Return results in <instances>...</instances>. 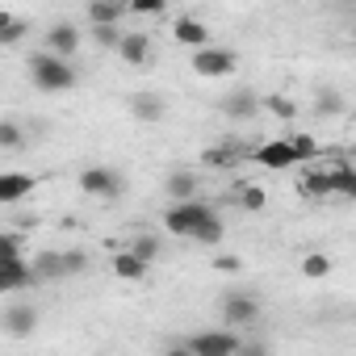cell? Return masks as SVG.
<instances>
[{"label": "cell", "mask_w": 356, "mask_h": 356, "mask_svg": "<svg viewBox=\"0 0 356 356\" xmlns=\"http://www.w3.org/2000/svg\"><path fill=\"white\" fill-rule=\"evenodd\" d=\"M222 235H227V227H222V218H218V214H210V218L193 231V239H197V243H206V248H218V243H222Z\"/></svg>", "instance_id": "cell-23"}, {"label": "cell", "mask_w": 356, "mask_h": 356, "mask_svg": "<svg viewBox=\"0 0 356 356\" xmlns=\"http://www.w3.org/2000/svg\"><path fill=\"white\" fill-rule=\"evenodd\" d=\"M9 260H22V243L17 235H0V264H9Z\"/></svg>", "instance_id": "cell-32"}, {"label": "cell", "mask_w": 356, "mask_h": 356, "mask_svg": "<svg viewBox=\"0 0 356 356\" xmlns=\"http://www.w3.org/2000/svg\"><path fill=\"white\" fill-rule=\"evenodd\" d=\"M289 147H293L298 163H310V159H318V143H314L310 134H293V138H289Z\"/></svg>", "instance_id": "cell-27"}, {"label": "cell", "mask_w": 356, "mask_h": 356, "mask_svg": "<svg viewBox=\"0 0 356 356\" xmlns=\"http://www.w3.org/2000/svg\"><path fill=\"white\" fill-rule=\"evenodd\" d=\"M298 268H302V277H306V281H323V277H331V268H335V264H331V256H327V252H306Z\"/></svg>", "instance_id": "cell-20"}, {"label": "cell", "mask_w": 356, "mask_h": 356, "mask_svg": "<svg viewBox=\"0 0 356 356\" xmlns=\"http://www.w3.org/2000/svg\"><path fill=\"white\" fill-rule=\"evenodd\" d=\"M235 67H239V55H235V51H227V47H206V51H197V55H193V72H197L202 80L231 76Z\"/></svg>", "instance_id": "cell-5"}, {"label": "cell", "mask_w": 356, "mask_h": 356, "mask_svg": "<svg viewBox=\"0 0 356 356\" xmlns=\"http://www.w3.org/2000/svg\"><path fill=\"white\" fill-rule=\"evenodd\" d=\"M298 193H302V197H310V202H323V197H331V176H327V168H318V172H306V176H302V185H298Z\"/></svg>", "instance_id": "cell-17"}, {"label": "cell", "mask_w": 356, "mask_h": 356, "mask_svg": "<svg viewBox=\"0 0 356 356\" xmlns=\"http://www.w3.org/2000/svg\"><path fill=\"white\" fill-rule=\"evenodd\" d=\"M84 268H88V252H80V248L63 252V273H67V277H76V273H84Z\"/></svg>", "instance_id": "cell-31"}, {"label": "cell", "mask_w": 356, "mask_h": 356, "mask_svg": "<svg viewBox=\"0 0 356 356\" xmlns=\"http://www.w3.org/2000/svg\"><path fill=\"white\" fill-rule=\"evenodd\" d=\"M113 277H122V281H143V277H147V264L126 248V252L113 256Z\"/></svg>", "instance_id": "cell-19"}, {"label": "cell", "mask_w": 356, "mask_h": 356, "mask_svg": "<svg viewBox=\"0 0 356 356\" xmlns=\"http://www.w3.org/2000/svg\"><path fill=\"white\" fill-rule=\"evenodd\" d=\"M30 264H34V277H38V281H59V277H67V273H63V252H38Z\"/></svg>", "instance_id": "cell-18"}, {"label": "cell", "mask_w": 356, "mask_h": 356, "mask_svg": "<svg viewBox=\"0 0 356 356\" xmlns=\"http://www.w3.org/2000/svg\"><path fill=\"white\" fill-rule=\"evenodd\" d=\"M314 109H318L323 118H331V113H343V97H339L335 88H318V97H314Z\"/></svg>", "instance_id": "cell-25"}, {"label": "cell", "mask_w": 356, "mask_h": 356, "mask_svg": "<svg viewBox=\"0 0 356 356\" xmlns=\"http://www.w3.org/2000/svg\"><path fill=\"white\" fill-rule=\"evenodd\" d=\"M172 38L197 55V51L210 47V26H206L202 17H176V22H172Z\"/></svg>", "instance_id": "cell-9"}, {"label": "cell", "mask_w": 356, "mask_h": 356, "mask_svg": "<svg viewBox=\"0 0 356 356\" xmlns=\"http://www.w3.org/2000/svg\"><path fill=\"white\" fill-rule=\"evenodd\" d=\"M0 147H5V151H17V147H22V126L9 122V118L0 122Z\"/></svg>", "instance_id": "cell-29"}, {"label": "cell", "mask_w": 356, "mask_h": 356, "mask_svg": "<svg viewBox=\"0 0 356 356\" xmlns=\"http://www.w3.org/2000/svg\"><path fill=\"white\" fill-rule=\"evenodd\" d=\"M214 268H218V273H239V268H243V260H239V256H218V260H214Z\"/></svg>", "instance_id": "cell-34"}, {"label": "cell", "mask_w": 356, "mask_h": 356, "mask_svg": "<svg viewBox=\"0 0 356 356\" xmlns=\"http://www.w3.org/2000/svg\"><path fill=\"white\" fill-rule=\"evenodd\" d=\"M122 5H109V0H97V5H88V22H92V30H101V26H118L122 22Z\"/></svg>", "instance_id": "cell-21"}, {"label": "cell", "mask_w": 356, "mask_h": 356, "mask_svg": "<svg viewBox=\"0 0 356 356\" xmlns=\"http://www.w3.org/2000/svg\"><path fill=\"white\" fill-rule=\"evenodd\" d=\"M260 109H264V101H260L252 88H235V92L222 101V113H227V118H235V122H248V118H256Z\"/></svg>", "instance_id": "cell-13"}, {"label": "cell", "mask_w": 356, "mask_h": 356, "mask_svg": "<svg viewBox=\"0 0 356 356\" xmlns=\"http://www.w3.org/2000/svg\"><path fill=\"white\" fill-rule=\"evenodd\" d=\"M130 13H138V17H159L163 5H159V0H138V5H130Z\"/></svg>", "instance_id": "cell-33"}, {"label": "cell", "mask_w": 356, "mask_h": 356, "mask_svg": "<svg viewBox=\"0 0 356 356\" xmlns=\"http://www.w3.org/2000/svg\"><path fill=\"white\" fill-rule=\"evenodd\" d=\"M5 335H13V339H26V335H34L38 331V310H34V302H9L5 306Z\"/></svg>", "instance_id": "cell-7"}, {"label": "cell", "mask_w": 356, "mask_h": 356, "mask_svg": "<svg viewBox=\"0 0 356 356\" xmlns=\"http://www.w3.org/2000/svg\"><path fill=\"white\" fill-rule=\"evenodd\" d=\"M239 206L256 214V210H264V206H268V193H264L260 185H243V189H239Z\"/></svg>", "instance_id": "cell-28"}, {"label": "cell", "mask_w": 356, "mask_h": 356, "mask_svg": "<svg viewBox=\"0 0 356 356\" xmlns=\"http://www.w3.org/2000/svg\"><path fill=\"white\" fill-rule=\"evenodd\" d=\"M260 318V302L252 298V293H227L222 298V323L231 327V331H239V327H248V323H256Z\"/></svg>", "instance_id": "cell-6"}, {"label": "cell", "mask_w": 356, "mask_h": 356, "mask_svg": "<svg viewBox=\"0 0 356 356\" xmlns=\"http://www.w3.org/2000/svg\"><path fill=\"white\" fill-rule=\"evenodd\" d=\"M197 189H202V181H197V172H189V168H172L168 181H163V193H168V202H176V206L197 202Z\"/></svg>", "instance_id": "cell-8"}, {"label": "cell", "mask_w": 356, "mask_h": 356, "mask_svg": "<svg viewBox=\"0 0 356 356\" xmlns=\"http://www.w3.org/2000/svg\"><path fill=\"white\" fill-rule=\"evenodd\" d=\"M118 55H122L130 67H143V63L151 59V38H147V34H126L122 47H118Z\"/></svg>", "instance_id": "cell-16"}, {"label": "cell", "mask_w": 356, "mask_h": 356, "mask_svg": "<svg viewBox=\"0 0 356 356\" xmlns=\"http://www.w3.org/2000/svg\"><path fill=\"white\" fill-rule=\"evenodd\" d=\"M235 356H268V348H264V343H243Z\"/></svg>", "instance_id": "cell-36"}, {"label": "cell", "mask_w": 356, "mask_h": 356, "mask_svg": "<svg viewBox=\"0 0 356 356\" xmlns=\"http://www.w3.org/2000/svg\"><path fill=\"white\" fill-rule=\"evenodd\" d=\"M22 34H26V22H17L9 9H0V42L13 47V42H22Z\"/></svg>", "instance_id": "cell-24"}, {"label": "cell", "mask_w": 356, "mask_h": 356, "mask_svg": "<svg viewBox=\"0 0 356 356\" xmlns=\"http://www.w3.org/2000/svg\"><path fill=\"white\" fill-rule=\"evenodd\" d=\"M80 189L97 202H118L126 181L118 176V168H105V163H92V168H80Z\"/></svg>", "instance_id": "cell-2"}, {"label": "cell", "mask_w": 356, "mask_h": 356, "mask_svg": "<svg viewBox=\"0 0 356 356\" xmlns=\"http://www.w3.org/2000/svg\"><path fill=\"white\" fill-rule=\"evenodd\" d=\"M352 163H356V143H352Z\"/></svg>", "instance_id": "cell-38"}, {"label": "cell", "mask_w": 356, "mask_h": 356, "mask_svg": "<svg viewBox=\"0 0 356 356\" xmlns=\"http://www.w3.org/2000/svg\"><path fill=\"white\" fill-rule=\"evenodd\" d=\"M130 252L143 260V264H151L155 256H159V235H134V243H130Z\"/></svg>", "instance_id": "cell-26"}, {"label": "cell", "mask_w": 356, "mask_h": 356, "mask_svg": "<svg viewBox=\"0 0 356 356\" xmlns=\"http://www.w3.org/2000/svg\"><path fill=\"white\" fill-rule=\"evenodd\" d=\"M130 113H134L138 122H163V118H168V105H163L155 92H134V97H130Z\"/></svg>", "instance_id": "cell-15"}, {"label": "cell", "mask_w": 356, "mask_h": 356, "mask_svg": "<svg viewBox=\"0 0 356 356\" xmlns=\"http://www.w3.org/2000/svg\"><path fill=\"white\" fill-rule=\"evenodd\" d=\"M34 193V176H22V172H5L0 176V202L5 206H17Z\"/></svg>", "instance_id": "cell-14"}, {"label": "cell", "mask_w": 356, "mask_h": 356, "mask_svg": "<svg viewBox=\"0 0 356 356\" xmlns=\"http://www.w3.org/2000/svg\"><path fill=\"white\" fill-rule=\"evenodd\" d=\"M264 109H268L277 122H293V118H298V105H293L285 92H268V97H264Z\"/></svg>", "instance_id": "cell-22"}, {"label": "cell", "mask_w": 356, "mask_h": 356, "mask_svg": "<svg viewBox=\"0 0 356 356\" xmlns=\"http://www.w3.org/2000/svg\"><path fill=\"white\" fill-rule=\"evenodd\" d=\"M352 42H356V30H352Z\"/></svg>", "instance_id": "cell-39"}, {"label": "cell", "mask_w": 356, "mask_h": 356, "mask_svg": "<svg viewBox=\"0 0 356 356\" xmlns=\"http://www.w3.org/2000/svg\"><path fill=\"white\" fill-rule=\"evenodd\" d=\"M92 38H97L105 51H118L122 38H126V30H118V26H101V30H92Z\"/></svg>", "instance_id": "cell-30"}, {"label": "cell", "mask_w": 356, "mask_h": 356, "mask_svg": "<svg viewBox=\"0 0 356 356\" xmlns=\"http://www.w3.org/2000/svg\"><path fill=\"white\" fill-rule=\"evenodd\" d=\"M193 356H235L243 348V335H235L231 327H218V331H197L185 339Z\"/></svg>", "instance_id": "cell-4"}, {"label": "cell", "mask_w": 356, "mask_h": 356, "mask_svg": "<svg viewBox=\"0 0 356 356\" xmlns=\"http://www.w3.org/2000/svg\"><path fill=\"white\" fill-rule=\"evenodd\" d=\"M47 51H51L55 59H72V55L80 51V30H76L72 22H55V26L47 30Z\"/></svg>", "instance_id": "cell-10"}, {"label": "cell", "mask_w": 356, "mask_h": 356, "mask_svg": "<svg viewBox=\"0 0 356 356\" xmlns=\"http://www.w3.org/2000/svg\"><path fill=\"white\" fill-rule=\"evenodd\" d=\"M30 76H34V84L42 92H72L76 88V67L67 59H55L51 51H42V55L30 59Z\"/></svg>", "instance_id": "cell-1"}, {"label": "cell", "mask_w": 356, "mask_h": 356, "mask_svg": "<svg viewBox=\"0 0 356 356\" xmlns=\"http://www.w3.org/2000/svg\"><path fill=\"white\" fill-rule=\"evenodd\" d=\"M210 214H218L210 202H185V206H172V210L163 214V227H168V235L193 239V231H197V227H202Z\"/></svg>", "instance_id": "cell-3"}, {"label": "cell", "mask_w": 356, "mask_h": 356, "mask_svg": "<svg viewBox=\"0 0 356 356\" xmlns=\"http://www.w3.org/2000/svg\"><path fill=\"white\" fill-rule=\"evenodd\" d=\"M235 159H239V155H235V151H227V147H218V151H210V155H206V163H235Z\"/></svg>", "instance_id": "cell-35"}, {"label": "cell", "mask_w": 356, "mask_h": 356, "mask_svg": "<svg viewBox=\"0 0 356 356\" xmlns=\"http://www.w3.org/2000/svg\"><path fill=\"white\" fill-rule=\"evenodd\" d=\"M30 285H38L34 264H26V260L0 264V289H5V293H22V289H30Z\"/></svg>", "instance_id": "cell-11"}, {"label": "cell", "mask_w": 356, "mask_h": 356, "mask_svg": "<svg viewBox=\"0 0 356 356\" xmlns=\"http://www.w3.org/2000/svg\"><path fill=\"white\" fill-rule=\"evenodd\" d=\"M256 163H264V168H298V155H293V147H289V138H268L264 147H256Z\"/></svg>", "instance_id": "cell-12"}, {"label": "cell", "mask_w": 356, "mask_h": 356, "mask_svg": "<svg viewBox=\"0 0 356 356\" xmlns=\"http://www.w3.org/2000/svg\"><path fill=\"white\" fill-rule=\"evenodd\" d=\"M163 356H193V352H189V343H181V348H168Z\"/></svg>", "instance_id": "cell-37"}]
</instances>
